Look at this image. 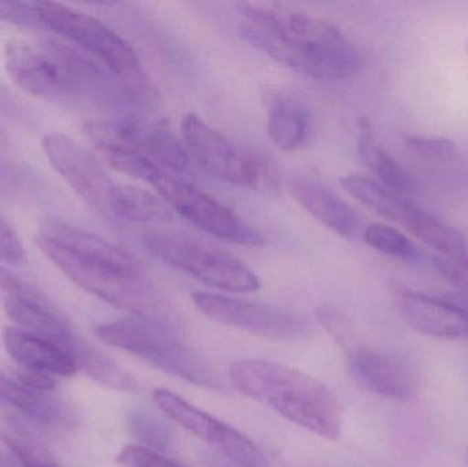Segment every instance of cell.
<instances>
[{
    "mask_svg": "<svg viewBox=\"0 0 468 467\" xmlns=\"http://www.w3.org/2000/svg\"><path fill=\"white\" fill-rule=\"evenodd\" d=\"M242 37L285 68L322 81L359 71L362 52L329 21L277 3H237Z\"/></svg>",
    "mask_w": 468,
    "mask_h": 467,
    "instance_id": "obj_1",
    "label": "cell"
},
{
    "mask_svg": "<svg viewBox=\"0 0 468 467\" xmlns=\"http://www.w3.org/2000/svg\"><path fill=\"white\" fill-rule=\"evenodd\" d=\"M36 244L74 284L117 309L151 314L155 288L139 260L122 247L59 219L41 222Z\"/></svg>",
    "mask_w": 468,
    "mask_h": 467,
    "instance_id": "obj_2",
    "label": "cell"
},
{
    "mask_svg": "<svg viewBox=\"0 0 468 467\" xmlns=\"http://www.w3.org/2000/svg\"><path fill=\"white\" fill-rule=\"evenodd\" d=\"M229 381L242 395L297 427L329 440L340 438L343 405L326 386L305 373L264 359H239L230 366Z\"/></svg>",
    "mask_w": 468,
    "mask_h": 467,
    "instance_id": "obj_3",
    "label": "cell"
},
{
    "mask_svg": "<svg viewBox=\"0 0 468 467\" xmlns=\"http://www.w3.org/2000/svg\"><path fill=\"white\" fill-rule=\"evenodd\" d=\"M98 339L144 359L162 372L200 388L222 391L224 380L207 358L186 345L177 332L153 314H132L96 326Z\"/></svg>",
    "mask_w": 468,
    "mask_h": 467,
    "instance_id": "obj_4",
    "label": "cell"
},
{
    "mask_svg": "<svg viewBox=\"0 0 468 467\" xmlns=\"http://www.w3.org/2000/svg\"><path fill=\"white\" fill-rule=\"evenodd\" d=\"M122 173L153 186L173 210L210 235L242 246L263 244L261 236L229 207L197 186L167 175L145 156H129L123 164Z\"/></svg>",
    "mask_w": 468,
    "mask_h": 467,
    "instance_id": "obj_5",
    "label": "cell"
},
{
    "mask_svg": "<svg viewBox=\"0 0 468 467\" xmlns=\"http://www.w3.org/2000/svg\"><path fill=\"white\" fill-rule=\"evenodd\" d=\"M41 24L98 60L117 79L136 90L144 88V73L131 44L101 19L57 2H36Z\"/></svg>",
    "mask_w": 468,
    "mask_h": 467,
    "instance_id": "obj_6",
    "label": "cell"
},
{
    "mask_svg": "<svg viewBox=\"0 0 468 467\" xmlns=\"http://www.w3.org/2000/svg\"><path fill=\"white\" fill-rule=\"evenodd\" d=\"M142 244L156 260L217 290L250 293L261 288V280L242 260L203 241L172 233H148Z\"/></svg>",
    "mask_w": 468,
    "mask_h": 467,
    "instance_id": "obj_7",
    "label": "cell"
},
{
    "mask_svg": "<svg viewBox=\"0 0 468 467\" xmlns=\"http://www.w3.org/2000/svg\"><path fill=\"white\" fill-rule=\"evenodd\" d=\"M181 134L188 153L214 177L258 191H269L274 186V177L263 162L239 153L221 132L195 112L184 117Z\"/></svg>",
    "mask_w": 468,
    "mask_h": 467,
    "instance_id": "obj_8",
    "label": "cell"
},
{
    "mask_svg": "<svg viewBox=\"0 0 468 467\" xmlns=\"http://www.w3.org/2000/svg\"><path fill=\"white\" fill-rule=\"evenodd\" d=\"M192 302L208 320L267 339L292 342L310 334V325L304 318L274 304L208 292L192 293Z\"/></svg>",
    "mask_w": 468,
    "mask_h": 467,
    "instance_id": "obj_9",
    "label": "cell"
},
{
    "mask_svg": "<svg viewBox=\"0 0 468 467\" xmlns=\"http://www.w3.org/2000/svg\"><path fill=\"white\" fill-rule=\"evenodd\" d=\"M43 148L55 172L85 205L101 216L114 218L120 184L107 175L93 154L62 133L44 137Z\"/></svg>",
    "mask_w": 468,
    "mask_h": 467,
    "instance_id": "obj_10",
    "label": "cell"
},
{
    "mask_svg": "<svg viewBox=\"0 0 468 467\" xmlns=\"http://www.w3.org/2000/svg\"><path fill=\"white\" fill-rule=\"evenodd\" d=\"M84 132L96 150L125 148L142 154L154 164L183 172L189 165L186 145L164 123H144L133 117L95 120L85 123Z\"/></svg>",
    "mask_w": 468,
    "mask_h": 467,
    "instance_id": "obj_11",
    "label": "cell"
},
{
    "mask_svg": "<svg viewBox=\"0 0 468 467\" xmlns=\"http://www.w3.org/2000/svg\"><path fill=\"white\" fill-rule=\"evenodd\" d=\"M5 70L21 90L46 101L79 98L76 82L57 41L41 47L11 40L5 48Z\"/></svg>",
    "mask_w": 468,
    "mask_h": 467,
    "instance_id": "obj_12",
    "label": "cell"
},
{
    "mask_svg": "<svg viewBox=\"0 0 468 467\" xmlns=\"http://www.w3.org/2000/svg\"><path fill=\"white\" fill-rule=\"evenodd\" d=\"M154 399L165 416L192 435L217 447L239 467H270L263 452L247 436L216 417L200 410L184 398L167 389H156Z\"/></svg>",
    "mask_w": 468,
    "mask_h": 467,
    "instance_id": "obj_13",
    "label": "cell"
},
{
    "mask_svg": "<svg viewBox=\"0 0 468 467\" xmlns=\"http://www.w3.org/2000/svg\"><path fill=\"white\" fill-rule=\"evenodd\" d=\"M348 358L355 378L378 397L409 400L417 392V375L411 364L400 356L359 345Z\"/></svg>",
    "mask_w": 468,
    "mask_h": 467,
    "instance_id": "obj_14",
    "label": "cell"
},
{
    "mask_svg": "<svg viewBox=\"0 0 468 467\" xmlns=\"http://www.w3.org/2000/svg\"><path fill=\"white\" fill-rule=\"evenodd\" d=\"M396 306L401 318L425 336L468 339V310L459 304L414 291L399 290Z\"/></svg>",
    "mask_w": 468,
    "mask_h": 467,
    "instance_id": "obj_15",
    "label": "cell"
},
{
    "mask_svg": "<svg viewBox=\"0 0 468 467\" xmlns=\"http://www.w3.org/2000/svg\"><path fill=\"white\" fill-rule=\"evenodd\" d=\"M291 194L307 213L341 238L355 240L365 233L362 216L322 184L296 178L292 183Z\"/></svg>",
    "mask_w": 468,
    "mask_h": 467,
    "instance_id": "obj_16",
    "label": "cell"
},
{
    "mask_svg": "<svg viewBox=\"0 0 468 467\" xmlns=\"http://www.w3.org/2000/svg\"><path fill=\"white\" fill-rule=\"evenodd\" d=\"M3 345L8 356L24 369L40 370L62 377L79 372L76 361L68 351L52 340L32 332L7 326L3 331Z\"/></svg>",
    "mask_w": 468,
    "mask_h": 467,
    "instance_id": "obj_17",
    "label": "cell"
},
{
    "mask_svg": "<svg viewBox=\"0 0 468 467\" xmlns=\"http://www.w3.org/2000/svg\"><path fill=\"white\" fill-rule=\"evenodd\" d=\"M401 227L440 252V257L468 268L466 238L444 219L429 213L411 200Z\"/></svg>",
    "mask_w": 468,
    "mask_h": 467,
    "instance_id": "obj_18",
    "label": "cell"
},
{
    "mask_svg": "<svg viewBox=\"0 0 468 467\" xmlns=\"http://www.w3.org/2000/svg\"><path fill=\"white\" fill-rule=\"evenodd\" d=\"M270 139L282 151H296L308 142L313 131L310 107L289 95H280L270 104L267 112Z\"/></svg>",
    "mask_w": 468,
    "mask_h": 467,
    "instance_id": "obj_19",
    "label": "cell"
},
{
    "mask_svg": "<svg viewBox=\"0 0 468 467\" xmlns=\"http://www.w3.org/2000/svg\"><path fill=\"white\" fill-rule=\"evenodd\" d=\"M357 151L366 166L381 181L382 186L400 195L414 191L415 183L411 175L396 161L395 156L377 142L373 125L367 118H360L357 122Z\"/></svg>",
    "mask_w": 468,
    "mask_h": 467,
    "instance_id": "obj_20",
    "label": "cell"
},
{
    "mask_svg": "<svg viewBox=\"0 0 468 467\" xmlns=\"http://www.w3.org/2000/svg\"><path fill=\"white\" fill-rule=\"evenodd\" d=\"M341 186L368 210L382 218L403 225L411 200L382 184L360 175H348L341 178Z\"/></svg>",
    "mask_w": 468,
    "mask_h": 467,
    "instance_id": "obj_21",
    "label": "cell"
},
{
    "mask_svg": "<svg viewBox=\"0 0 468 467\" xmlns=\"http://www.w3.org/2000/svg\"><path fill=\"white\" fill-rule=\"evenodd\" d=\"M114 218L143 224H159L175 218L173 208L147 189L121 186L115 200Z\"/></svg>",
    "mask_w": 468,
    "mask_h": 467,
    "instance_id": "obj_22",
    "label": "cell"
},
{
    "mask_svg": "<svg viewBox=\"0 0 468 467\" xmlns=\"http://www.w3.org/2000/svg\"><path fill=\"white\" fill-rule=\"evenodd\" d=\"M366 243L381 254L406 263H423L429 260L422 249L400 230L381 222L366 227L363 233Z\"/></svg>",
    "mask_w": 468,
    "mask_h": 467,
    "instance_id": "obj_23",
    "label": "cell"
},
{
    "mask_svg": "<svg viewBox=\"0 0 468 467\" xmlns=\"http://www.w3.org/2000/svg\"><path fill=\"white\" fill-rule=\"evenodd\" d=\"M0 440L11 450L22 467H62L32 433L16 424L0 427Z\"/></svg>",
    "mask_w": 468,
    "mask_h": 467,
    "instance_id": "obj_24",
    "label": "cell"
},
{
    "mask_svg": "<svg viewBox=\"0 0 468 467\" xmlns=\"http://www.w3.org/2000/svg\"><path fill=\"white\" fill-rule=\"evenodd\" d=\"M0 403L13 406L30 419L46 424L58 416L55 409L38 392L27 388L19 381L11 380L3 373H0Z\"/></svg>",
    "mask_w": 468,
    "mask_h": 467,
    "instance_id": "obj_25",
    "label": "cell"
},
{
    "mask_svg": "<svg viewBox=\"0 0 468 467\" xmlns=\"http://www.w3.org/2000/svg\"><path fill=\"white\" fill-rule=\"evenodd\" d=\"M128 428L143 449L166 452L175 443L172 428L165 419L151 411H132L128 416Z\"/></svg>",
    "mask_w": 468,
    "mask_h": 467,
    "instance_id": "obj_26",
    "label": "cell"
},
{
    "mask_svg": "<svg viewBox=\"0 0 468 467\" xmlns=\"http://www.w3.org/2000/svg\"><path fill=\"white\" fill-rule=\"evenodd\" d=\"M316 318L346 354L362 345L356 326L352 323L351 318L337 307L332 304H322L316 310Z\"/></svg>",
    "mask_w": 468,
    "mask_h": 467,
    "instance_id": "obj_27",
    "label": "cell"
},
{
    "mask_svg": "<svg viewBox=\"0 0 468 467\" xmlns=\"http://www.w3.org/2000/svg\"><path fill=\"white\" fill-rule=\"evenodd\" d=\"M404 144L412 154L433 161H451L458 155L455 143L445 137L410 134L404 139Z\"/></svg>",
    "mask_w": 468,
    "mask_h": 467,
    "instance_id": "obj_28",
    "label": "cell"
},
{
    "mask_svg": "<svg viewBox=\"0 0 468 467\" xmlns=\"http://www.w3.org/2000/svg\"><path fill=\"white\" fill-rule=\"evenodd\" d=\"M0 21L16 27H43L37 5L29 2H0Z\"/></svg>",
    "mask_w": 468,
    "mask_h": 467,
    "instance_id": "obj_29",
    "label": "cell"
},
{
    "mask_svg": "<svg viewBox=\"0 0 468 467\" xmlns=\"http://www.w3.org/2000/svg\"><path fill=\"white\" fill-rule=\"evenodd\" d=\"M117 461L123 467H188L140 446L126 447L118 455Z\"/></svg>",
    "mask_w": 468,
    "mask_h": 467,
    "instance_id": "obj_30",
    "label": "cell"
},
{
    "mask_svg": "<svg viewBox=\"0 0 468 467\" xmlns=\"http://www.w3.org/2000/svg\"><path fill=\"white\" fill-rule=\"evenodd\" d=\"M0 260L10 265H24L27 263V251L21 239L16 230L0 218Z\"/></svg>",
    "mask_w": 468,
    "mask_h": 467,
    "instance_id": "obj_31",
    "label": "cell"
},
{
    "mask_svg": "<svg viewBox=\"0 0 468 467\" xmlns=\"http://www.w3.org/2000/svg\"><path fill=\"white\" fill-rule=\"evenodd\" d=\"M16 380H18L22 386L35 392L54 391L55 387H57V381L52 377V375L40 372V370H21V372L16 375Z\"/></svg>",
    "mask_w": 468,
    "mask_h": 467,
    "instance_id": "obj_32",
    "label": "cell"
},
{
    "mask_svg": "<svg viewBox=\"0 0 468 467\" xmlns=\"http://www.w3.org/2000/svg\"><path fill=\"white\" fill-rule=\"evenodd\" d=\"M0 112L7 115H13L16 112V101H14L11 93L2 84H0Z\"/></svg>",
    "mask_w": 468,
    "mask_h": 467,
    "instance_id": "obj_33",
    "label": "cell"
},
{
    "mask_svg": "<svg viewBox=\"0 0 468 467\" xmlns=\"http://www.w3.org/2000/svg\"><path fill=\"white\" fill-rule=\"evenodd\" d=\"M5 134H3L2 129H0V150H3V147H5Z\"/></svg>",
    "mask_w": 468,
    "mask_h": 467,
    "instance_id": "obj_34",
    "label": "cell"
},
{
    "mask_svg": "<svg viewBox=\"0 0 468 467\" xmlns=\"http://www.w3.org/2000/svg\"><path fill=\"white\" fill-rule=\"evenodd\" d=\"M466 460H467V463H468V447H467V450H466Z\"/></svg>",
    "mask_w": 468,
    "mask_h": 467,
    "instance_id": "obj_35",
    "label": "cell"
},
{
    "mask_svg": "<svg viewBox=\"0 0 468 467\" xmlns=\"http://www.w3.org/2000/svg\"><path fill=\"white\" fill-rule=\"evenodd\" d=\"M466 48H467V54H468V38H467Z\"/></svg>",
    "mask_w": 468,
    "mask_h": 467,
    "instance_id": "obj_36",
    "label": "cell"
}]
</instances>
